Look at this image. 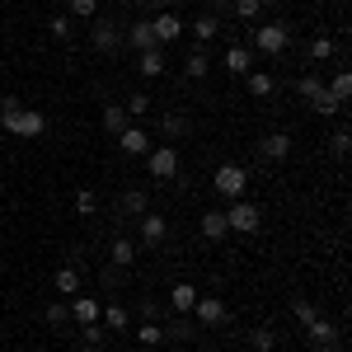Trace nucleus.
Returning a JSON list of instances; mask_svg holds the SVG:
<instances>
[{
  "instance_id": "4c0bfd02",
  "label": "nucleus",
  "mask_w": 352,
  "mask_h": 352,
  "mask_svg": "<svg viewBox=\"0 0 352 352\" xmlns=\"http://www.w3.org/2000/svg\"><path fill=\"white\" fill-rule=\"evenodd\" d=\"M122 109H127V118H146V113H151V94H141V89H136Z\"/></svg>"
},
{
  "instance_id": "20e7f679",
  "label": "nucleus",
  "mask_w": 352,
  "mask_h": 352,
  "mask_svg": "<svg viewBox=\"0 0 352 352\" xmlns=\"http://www.w3.org/2000/svg\"><path fill=\"white\" fill-rule=\"evenodd\" d=\"M212 188L235 202V197H244V188H249V169H244V164H221L217 174H212Z\"/></svg>"
},
{
  "instance_id": "6ab92c4d",
  "label": "nucleus",
  "mask_w": 352,
  "mask_h": 352,
  "mask_svg": "<svg viewBox=\"0 0 352 352\" xmlns=\"http://www.w3.org/2000/svg\"><path fill=\"white\" fill-rule=\"evenodd\" d=\"M99 287L118 296V292L127 287V268H118V263H99Z\"/></svg>"
},
{
  "instance_id": "9d476101",
  "label": "nucleus",
  "mask_w": 352,
  "mask_h": 352,
  "mask_svg": "<svg viewBox=\"0 0 352 352\" xmlns=\"http://www.w3.org/2000/svg\"><path fill=\"white\" fill-rule=\"evenodd\" d=\"M164 235H169V221L155 212H141V249H160Z\"/></svg>"
},
{
  "instance_id": "f704fd0d",
  "label": "nucleus",
  "mask_w": 352,
  "mask_h": 352,
  "mask_svg": "<svg viewBox=\"0 0 352 352\" xmlns=\"http://www.w3.org/2000/svg\"><path fill=\"white\" fill-rule=\"evenodd\" d=\"M329 94H333L338 104H348V99H352V76H348V71H338V76H333V85H329Z\"/></svg>"
},
{
  "instance_id": "72a5a7b5",
  "label": "nucleus",
  "mask_w": 352,
  "mask_h": 352,
  "mask_svg": "<svg viewBox=\"0 0 352 352\" xmlns=\"http://www.w3.org/2000/svg\"><path fill=\"white\" fill-rule=\"evenodd\" d=\"M310 109L320 113V118H329V113H338V109H343V104H338V99H333V94H329V85H324V89H320V94H315V99H310Z\"/></svg>"
},
{
  "instance_id": "412c9836",
  "label": "nucleus",
  "mask_w": 352,
  "mask_h": 352,
  "mask_svg": "<svg viewBox=\"0 0 352 352\" xmlns=\"http://www.w3.org/2000/svg\"><path fill=\"white\" fill-rule=\"evenodd\" d=\"M207 71H212V56H207V47H192L188 61H184V76H188V80H202Z\"/></svg>"
},
{
  "instance_id": "6e6552de",
  "label": "nucleus",
  "mask_w": 352,
  "mask_h": 352,
  "mask_svg": "<svg viewBox=\"0 0 352 352\" xmlns=\"http://www.w3.org/2000/svg\"><path fill=\"white\" fill-rule=\"evenodd\" d=\"M89 47H94V52H118V47H122L118 24H113V19H94V24H89Z\"/></svg>"
},
{
  "instance_id": "79ce46f5",
  "label": "nucleus",
  "mask_w": 352,
  "mask_h": 352,
  "mask_svg": "<svg viewBox=\"0 0 352 352\" xmlns=\"http://www.w3.org/2000/svg\"><path fill=\"white\" fill-rule=\"evenodd\" d=\"M99 14V0H71V19H94Z\"/></svg>"
},
{
  "instance_id": "dca6fc26",
  "label": "nucleus",
  "mask_w": 352,
  "mask_h": 352,
  "mask_svg": "<svg viewBox=\"0 0 352 352\" xmlns=\"http://www.w3.org/2000/svg\"><path fill=\"white\" fill-rule=\"evenodd\" d=\"M136 71H141L146 80H155V76H164V47H151V52H136Z\"/></svg>"
},
{
  "instance_id": "cd10ccee",
  "label": "nucleus",
  "mask_w": 352,
  "mask_h": 352,
  "mask_svg": "<svg viewBox=\"0 0 352 352\" xmlns=\"http://www.w3.org/2000/svg\"><path fill=\"white\" fill-rule=\"evenodd\" d=\"M244 80H249V94H254V99H268L272 89H277V80H272L268 71H249Z\"/></svg>"
},
{
  "instance_id": "f257e3e1",
  "label": "nucleus",
  "mask_w": 352,
  "mask_h": 352,
  "mask_svg": "<svg viewBox=\"0 0 352 352\" xmlns=\"http://www.w3.org/2000/svg\"><path fill=\"white\" fill-rule=\"evenodd\" d=\"M0 127H5L10 136H24V141H33V136L47 132V118H43L38 109H24L14 94H5V99H0Z\"/></svg>"
},
{
  "instance_id": "aec40b11",
  "label": "nucleus",
  "mask_w": 352,
  "mask_h": 352,
  "mask_svg": "<svg viewBox=\"0 0 352 352\" xmlns=\"http://www.w3.org/2000/svg\"><path fill=\"white\" fill-rule=\"evenodd\" d=\"M52 282H56V292H61V296H76V292H80V268H76V263H61Z\"/></svg>"
},
{
  "instance_id": "393cba45",
  "label": "nucleus",
  "mask_w": 352,
  "mask_h": 352,
  "mask_svg": "<svg viewBox=\"0 0 352 352\" xmlns=\"http://www.w3.org/2000/svg\"><path fill=\"white\" fill-rule=\"evenodd\" d=\"M202 235H207L212 244L226 240V235H230V226H226V212H207V217H202Z\"/></svg>"
},
{
  "instance_id": "473e14b6",
  "label": "nucleus",
  "mask_w": 352,
  "mask_h": 352,
  "mask_svg": "<svg viewBox=\"0 0 352 352\" xmlns=\"http://www.w3.org/2000/svg\"><path fill=\"white\" fill-rule=\"evenodd\" d=\"M230 14H240L244 24H258V19H263V0H235Z\"/></svg>"
},
{
  "instance_id": "a19ab883",
  "label": "nucleus",
  "mask_w": 352,
  "mask_h": 352,
  "mask_svg": "<svg viewBox=\"0 0 352 352\" xmlns=\"http://www.w3.org/2000/svg\"><path fill=\"white\" fill-rule=\"evenodd\" d=\"M104 333H109V329H99V324H80V343H85V348H104Z\"/></svg>"
},
{
  "instance_id": "423d86ee",
  "label": "nucleus",
  "mask_w": 352,
  "mask_h": 352,
  "mask_svg": "<svg viewBox=\"0 0 352 352\" xmlns=\"http://www.w3.org/2000/svg\"><path fill=\"white\" fill-rule=\"evenodd\" d=\"M188 315H197V324H207V329H221L226 320H230V310H226V300H221V296H197Z\"/></svg>"
},
{
  "instance_id": "1a4fd4ad",
  "label": "nucleus",
  "mask_w": 352,
  "mask_h": 352,
  "mask_svg": "<svg viewBox=\"0 0 352 352\" xmlns=\"http://www.w3.org/2000/svg\"><path fill=\"white\" fill-rule=\"evenodd\" d=\"M118 146H122V155H146V151H151L155 141H151V132H146L141 122H136V127L127 122V127L118 132Z\"/></svg>"
},
{
  "instance_id": "f8f14e48",
  "label": "nucleus",
  "mask_w": 352,
  "mask_h": 352,
  "mask_svg": "<svg viewBox=\"0 0 352 352\" xmlns=\"http://www.w3.org/2000/svg\"><path fill=\"white\" fill-rule=\"evenodd\" d=\"M99 324L109 329V333H122V329L132 324V310H127L122 300H113V305H104V310H99Z\"/></svg>"
},
{
  "instance_id": "2f4dec72",
  "label": "nucleus",
  "mask_w": 352,
  "mask_h": 352,
  "mask_svg": "<svg viewBox=\"0 0 352 352\" xmlns=\"http://www.w3.org/2000/svg\"><path fill=\"white\" fill-rule=\"evenodd\" d=\"M160 132L169 136V141H174V136H188V118H184V113H164V118H160Z\"/></svg>"
},
{
  "instance_id": "c9c22d12",
  "label": "nucleus",
  "mask_w": 352,
  "mask_h": 352,
  "mask_svg": "<svg viewBox=\"0 0 352 352\" xmlns=\"http://www.w3.org/2000/svg\"><path fill=\"white\" fill-rule=\"evenodd\" d=\"M296 89H300V99H315V94L324 89V80H320L315 71H305V76H300V80H296Z\"/></svg>"
},
{
  "instance_id": "c756f323",
  "label": "nucleus",
  "mask_w": 352,
  "mask_h": 352,
  "mask_svg": "<svg viewBox=\"0 0 352 352\" xmlns=\"http://www.w3.org/2000/svg\"><path fill=\"white\" fill-rule=\"evenodd\" d=\"M127 122H132V118H127V109H122V104H109V109H104V132H109V136H118Z\"/></svg>"
},
{
  "instance_id": "2eb2a0df",
  "label": "nucleus",
  "mask_w": 352,
  "mask_h": 352,
  "mask_svg": "<svg viewBox=\"0 0 352 352\" xmlns=\"http://www.w3.org/2000/svg\"><path fill=\"white\" fill-rule=\"evenodd\" d=\"M188 28H192V43H197V47H207V43H212V38L221 33V19L212 14V10H207V14H197Z\"/></svg>"
},
{
  "instance_id": "ddd939ff",
  "label": "nucleus",
  "mask_w": 352,
  "mask_h": 352,
  "mask_svg": "<svg viewBox=\"0 0 352 352\" xmlns=\"http://www.w3.org/2000/svg\"><path fill=\"white\" fill-rule=\"evenodd\" d=\"M122 43L127 47H136V52H151L155 47V33H151V19H136L127 33H122Z\"/></svg>"
},
{
  "instance_id": "b1692460",
  "label": "nucleus",
  "mask_w": 352,
  "mask_h": 352,
  "mask_svg": "<svg viewBox=\"0 0 352 352\" xmlns=\"http://www.w3.org/2000/svg\"><path fill=\"white\" fill-rule=\"evenodd\" d=\"M333 52H338V47H333V38H329V33H315V38L305 43V56H310V61H329Z\"/></svg>"
},
{
  "instance_id": "a211bd4d",
  "label": "nucleus",
  "mask_w": 352,
  "mask_h": 352,
  "mask_svg": "<svg viewBox=\"0 0 352 352\" xmlns=\"http://www.w3.org/2000/svg\"><path fill=\"white\" fill-rule=\"evenodd\" d=\"M71 320H76V324H99V300L94 296H76L71 300Z\"/></svg>"
},
{
  "instance_id": "0eeeda50",
  "label": "nucleus",
  "mask_w": 352,
  "mask_h": 352,
  "mask_svg": "<svg viewBox=\"0 0 352 352\" xmlns=\"http://www.w3.org/2000/svg\"><path fill=\"white\" fill-rule=\"evenodd\" d=\"M184 19H179V10H160L155 19H151V33H155V47H169V43H179V33H184Z\"/></svg>"
},
{
  "instance_id": "f03ea898",
  "label": "nucleus",
  "mask_w": 352,
  "mask_h": 352,
  "mask_svg": "<svg viewBox=\"0 0 352 352\" xmlns=\"http://www.w3.org/2000/svg\"><path fill=\"white\" fill-rule=\"evenodd\" d=\"M249 43H254V47H258L263 56H282V52H287V43H292V24H287V19L258 24L254 33H249Z\"/></svg>"
},
{
  "instance_id": "f3484780",
  "label": "nucleus",
  "mask_w": 352,
  "mask_h": 352,
  "mask_svg": "<svg viewBox=\"0 0 352 352\" xmlns=\"http://www.w3.org/2000/svg\"><path fill=\"white\" fill-rule=\"evenodd\" d=\"M258 151H263L268 160H287V155H292V136H287V132H268Z\"/></svg>"
},
{
  "instance_id": "5701e85b",
  "label": "nucleus",
  "mask_w": 352,
  "mask_h": 352,
  "mask_svg": "<svg viewBox=\"0 0 352 352\" xmlns=\"http://www.w3.org/2000/svg\"><path fill=\"white\" fill-rule=\"evenodd\" d=\"M192 300H197V287H192V282H174V292H169V305H174L179 315H188Z\"/></svg>"
},
{
  "instance_id": "09e8293b",
  "label": "nucleus",
  "mask_w": 352,
  "mask_h": 352,
  "mask_svg": "<svg viewBox=\"0 0 352 352\" xmlns=\"http://www.w3.org/2000/svg\"><path fill=\"white\" fill-rule=\"evenodd\" d=\"M207 352H221V348H207Z\"/></svg>"
},
{
  "instance_id": "37998d69",
  "label": "nucleus",
  "mask_w": 352,
  "mask_h": 352,
  "mask_svg": "<svg viewBox=\"0 0 352 352\" xmlns=\"http://www.w3.org/2000/svg\"><path fill=\"white\" fill-rule=\"evenodd\" d=\"M329 146H333V155H348V151H352V132H348V127H338V132L329 136Z\"/></svg>"
},
{
  "instance_id": "c85d7f7f",
  "label": "nucleus",
  "mask_w": 352,
  "mask_h": 352,
  "mask_svg": "<svg viewBox=\"0 0 352 352\" xmlns=\"http://www.w3.org/2000/svg\"><path fill=\"white\" fill-rule=\"evenodd\" d=\"M47 33H52L56 43H71V38H76V19H71V14H52V19H47Z\"/></svg>"
},
{
  "instance_id": "9b49d317",
  "label": "nucleus",
  "mask_w": 352,
  "mask_h": 352,
  "mask_svg": "<svg viewBox=\"0 0 352 352\" xmlns=\"http://www.w3.org/2000/svg\"><path fill=\"white\" fill-rule=\"evenodd\" d=\"M305 333H310V343H315V352H333V343H338V329L329 324L324 315H315V320L305 324Z\"/></svg>"
},
{
  "instance_id": "7ed1b4c3",
  "label": "nucleus",
  "mask_w": 352,
  "mask_h": 352,
  "mask_svg": "<svg viewBox=\"0 0 352 352\" xmlns=\"http://www.w3.org/2000/svg\"><path fill=\"white\" fill-rule=\"evenodd\" d=\"M146 169H151V179H174V174H179V146H174V141L151 146V151H146Z\"/></svg>"
},
{
  "instance_id": "4be33fe9",
  "label": "nucleus",
  "mask_w": 352,
  "mask_h": 352,
  "mask_svg": "<svg viewBox=\"0 0 352 352\" xmlns=\"http://www.w3.org/2000/svg\"><path fill=\"white\" fill-rule=\"evenodd\" d=\"M226 71L230 76H249V47L244 43H230L226 47Z\"/></svg>"
},
{
  "instance_id": "ea45409f",
  "label": "nucleus",
  "mask_w": 352,
  "mask_h": 352,
  "mask_svg": "<svg viewBox=\"0 0 352 352\" xmlns=\"http://www.w3.org/2000/svg\"><path fill=\"white\" fill-rule=\"evenodd\" d=\"M76 212H80V217H94V212H99V197H94L89 188H80L76 192Z\"/></svg>"
},
{
  "instance_id": "de8ad7c7",
  "label": "nucleus",
  "mask_w": 352,
  "mask_h": 352,
  "mask_svg": "<svg viewBox=\"0 0 352 352\" xmlns=\"http://www.w3.org/2000/svg\"><path fill=\"white\" fill-rule=\"evenodd\" d=\"M127 352H146V348H127Z\"/></svg>"
},
{
  "instance_id": "bb28decb",
  "label": "nucleus",
  "mask_w": 352,
  "mask_h": 352,
  "mask_svg": "<svg viewBox=\"0 0 352 352\" xmlns=\"http://www.w3.org/2000/svg\"><path fill=\"white\" fill-rule=\"evenodd\" d=\"M141 212H151V197L141 188H127L122 192V217H141Z\"/></svg>"
},
{
  "instance_id": "e433bc0d",
  "label": "nucleus",
  "mask_w": 352,
  "mask_h": 352,
  "mask_svg": "<svg viewBox=\"0 0 352 352\" xmlns=\"http://www.w3.org/2000/svg\"><path fill=\"white\" fill-rule=\"evenodd\" d=\"M192 333H197V329H192V324H188V320H174V324L164 329V338H169V343H188Z\"/></svg>"
},
{
  "instance_id": "a878e982",
  "label": "nucleus",
  "mask_w": 352,
  "mask_h": 352,
  "mask_svg": "<svg viewBox=\"0 0 352 352\" xmlns=\"http://www.w3.org/2000/svg\"><path fill=\"white\" fill-rule=\"evenodd\" d=\"M160 343H164V329L155 324V320H146V324L136 329V348H146V352H151V348H160Z\"/></svg>"
},
{
  "instance_id": "7c9ffc66",
  "label": "nucleus",
  "mask_w": 352,
  "mask_h": 352,
  "mask_svg": "<svg viewBox=\"0 0 352 352\" xmlns=\"http://www.w3.org/2000/svg\"><path fill=\"white\" fill-rule=\"evenodd\" d=\"M249 348H254V352H272V348H277V333H272L268 324L249 329Z\"/></svg>"
},
{
  "instance_id": "39448f33",
  "label": "nucleus",
  "mask_w": 352,
  "mask_h": 352,
  "mask_svg": "<svg viewBox=\"0 0 352 352\" xmlns=\"http://www.w3.org/2000/svg\"><path fill=\"white\" fill-rule=\"evenodd\" d=\"M226 226H230V230H240V235H254V230L263 226V212H258L254 202L235 197V202H230V212H226Z\"/></svg>"
},
{
  "instance_id": "c03bdc74",
  "label": "nucleus",
  "mask_w": 352,
  "mask_h": 352,
  "mask_svg": "<svg viewBox=\"0 0 352 352\" xmlns=\"http://www.w3.org/2000/svg\"><path fill=\"white\" fill-rule=\"evenodd\" d=\"M292 315H296V324H310V320H315L320 310H315L310 300H296V305H292Z\"/></svg>"
},
{
  "instance_id": "58836bf2",
  "label": "nucleus",
  "mask_w": 352,
  "mask_h": 352,
  "mask_svg": "<svg viewBox=\"0 0 352 352\" xmlns=\"http://www.w3.org/2000/svg\"><path fill=\"white\" fill-rule=\"evenodd\" d=\"M47 324H71V305H66V300H52V305H47Z\"/></svg>"
},
{
  "instance_id": "a18cd8bd",
  "label": "nucleus",
  "mask_w": 352,
  "mask_h": 352,
  "mask_svg": "<svg viewBox=\"0 0 352 352\" xmlns=\"http://www.w3.org/2000/svg\"><path fill=\"white\" fill-rule=\"evenodd\" d=\"M212 5H217V19H226V14L235 10V0H212Z\"/></svg>"
},
{
  "instance_id": "49530a36",
  "label": "nucleus",
  "mask_w": 352,
  "mask_h": 352,
  "mask_svg": "<svg viewBox=\"0 0 352 352\" xmlns=\"http://www.w3.org/2000/svg\"><path fill=\"white\" fill-rule=\"evenodd\" d=\"M80 352H104V348H85V343H80Z\"/></svg>"
},
{
  "instance_id": "4468645a",
  "label": "nucleus",
  "mask_w": 352,
  "mask_h": 352,
  "mask_svg": "<svg viewBox=\"0 0 352 352\" xmlns=\"http://www.w3.org/2000/svg\"><path fill=\"white\" fill-rule=\"evenodd\" d=\"M109 263H118V268H136V240H127V235H118V240L109 244Z\"/></svg>"
}]
</instances>
